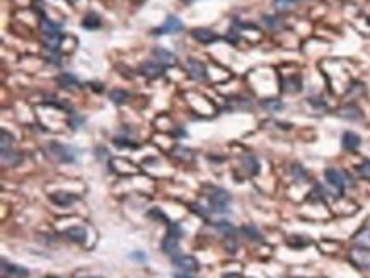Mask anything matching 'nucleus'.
Instances as JSON below:
<instances>
[{"label":"nucleus","mask_w":370,"mask_h":278,"mask_svg":"<svg viewBox=\"0 0 370 278\" xmlns=\"http://www.w3.org/2000/svg\"><path fill=\"white\" fill-rule=\"evenodd\" d=\"M350 259L356 268L370 270V248H353L350 251Z\"/></svg>","instance_id":"20e7f679"},{"label":"nucleus","mask_w":370,"mask_h":278,"mask_svg":"<svg viewBox=\"0 0 370 278\" xmlns=\"http://www.w3.org/2000/svg\"><path fill=\"white\" fill-rule=\"evenodd\" d=\"M231 195L222 188H214L208 195L210 208L215 213H227L229 212V203H231Z\"/></svg>","instance_id":"f03ea898"},{"label":"nucleus","mask_w":370,"mask_h":278,"mask_svg":"<svg viewBox=\"0 0 370 278\" xmlns=\"http://www.w3.org/2000/svg\"><path fill=\"white\" fill-rule=\"evenodd\" d=\"M273 7L278 12H287L295 7V0H273Z\"/></svg>","instance_id":"393cba45"},{"label":"nucleus","mask_w":370,"mask_h":278,"mask_svg":"<svg viewBox=\"0 0 370 278\" xmlns=\"http://www.w3.org/2000/svg\"><path fill=\"white\" fill-rule=\"evenodd\" d=\"M353 241L356 244L360 246V248H370V227L363 229V231L356 232Z\"/></svg>","instance_id":"412c9836"},{"label":"nucleus","mask_w":370,"mask_h":278,"mask_svg":"<svg viewBox=\"0 0 370 278\" xmlns=\"http://www.w3.org/2000/svg\"><path fill=\"white\" fill-rule=\"evenodd\" d=\"M29 271L22 266H17V264L9 263L7 259H2V278H9V276H16V278H28Z\"/></svg>","instance_id":"6e6552de"},{"label":"nucleus","mask_w":370,"mask_h":278,"mask_svg":"<svg viewBox=\"0 0 370 278\" xmlns=\"http://www.w3.org/2000/svg\"><path fill=\"white\" fill-rule=\"evenodd\" d=\"M179 31H183L181 19L176 16H168L164 24H162L161 28L154 29V34H176V33H179Z\"/></svg>","instance_id":"423d86ee"},{"label":"nucleus","mask_w":370,"mask_h":278,"mask_svg":"<svg viewBox=\"0 0 370 278\" xmlns=\"http://www.w3.org/2000/svg\"><path fill=\"white\" fill-rule=\"evenodd\" d=\"M215 227H217V231L222 232L225 237H234V234H236V229H234L229 222H219Z\"/></svg>","instance_id":"bb28decb"},{"label":"nucleus","mask_w":370,"mask_h":278,"mask_svg":"<svg viewBox=\"0 0 370 278\" xmlns=\"http://www.w3.org/2000/svg\"><path fill=\"white\" fill-rule=\"evenodd\" d=\"M174 278H195V276H191V275H189V273H174V275H173Z\"/></svg>","instance_id":"c9c22d12"},{"label":"nucleus","mask_w":370,"mask_h":278,"mask_svg":"<svg viewBox=\"0 0 370 278\" xmlns=\"http://www.w3.org/2000/svg\"><path fill=\"white\" fill-rule=\"evenodd\" d=\"M44 150H46V155L49 157V159L57 160V162L70 164L75 160V150L69 145H63V143L49 142L48 145L44 147Z\"/></svg>","instance_id":"f257e3e1"},{"label":"nucleus","mask_w":370,"mask_h":278,"mask_svg":"<svg viewBox=\"0 0 370 278\" xmlns=\"http://www.w3.org/2000/svg\"><path fill=\"white\" fill-rule=\"evenodd\" d=\"M222 278H242L241 273H225Z\"/></svg>","instance_id":"e433bc0d"},{"label":"nucleus","mask_w":370,"mask_h":278,"mask_svg":"<svg viewBox=\"0 0 370 278\" xmlns=\"http://www.w3.org/2000/svg\"><path fill=\"white\" fill-rule=\"evenodd\" d=\"M63 236L69 241H72V243L84 244L85 239H87V231L80 226H74V227H69L67 231H63Z\"/></svg>","instance_id":"9b49d317"},{"label":"nucleus","mask_w":370,"mask_h":278,"mask_svg":"<svg viewBox=\"0 0 370 278\" xmlns=\"http://www.w3.org/2000/svg\"><path fill=\"white\" fill-rule=\"evenodd\" d=\"M49 200H51L55 205H58V207H69V205H72L75 200H77V196L70 195V193H65V191H57L49 195Z\"/></svg>","instance_id":"2eb2a0df"},{"label":"nucleus","mask_w":370,"mask_h":278,"mask_svg":"<svg viewBox=\"0 0 370 278\" xmlns=\"http://www.w3.org/2000/svg\"><path fill=\"white\" fill-rule=\"evenodd\" d=\"M162 251L166 254H169L171 258L178 256V251H179V237L174 236H166L164 241H162Z\"/></svg>","instance_id":"dca6fc26"},{"label":"nucleus","mask_w":370,"mask_h":278,"mask_svg":"<svg viewBox=\"0 0 370 278\" xmlns=\"http://www.w3.org/2000/svg\"><path fill=\"white\" fill-rule=\"evenodd\" d=\"M358 173H360V176H362V178L370 179V160H365L363 164L358 165Z\"/></svg>","instance_id":"473e14b6"},{"label":"nucleus","mask_w":370,"mask_h":278,"mask_svg":"<svg viewBox=\"0 0 370 278\" xmlns=\"http://www.w3.org/2000/svg\"><path fill=\"white\" fill-rule=\"evenodd\" d=\"M242 165H244V169L251 174V176H254V174L259 173V162L252 154L242 155Z\"/></svg>","instance_id":"a211bd4d"},{"label":"nucleus","mask_w":370,"mask_h":278,"mask_svg":"<svg viewBox=\"0 0 370 278\" xmlns=\"http://www.w3.org/2000/svg\"><path fill=\"white\" fill-rule=\"evenodd\" d=\"M360 143H362V138L356 135V133H353V132H345V133H343L341 145H343V149H345V150L355 152L360 147Z\"/></svg>","instance_id":"f8f14e48"},{"label":"nucleus","mask_w":370,"mask_h":278,"mask_svg":"<svg viewBox=\"0 0 370 278\" xmlns=\"http://www.w3.org/2000/svg\"><path fill=\"white\" fill-rule=\"evenodd\" d=\"M367 22H368V24H370V17H368V19H367Z\"/></svg>","instance_id":"ea45409f"},{"label":"nucleus","mask_w":370,"mask_h":278,"mask_svg":"<svg viewBox=\"0 0 370 278\" xmlns=\"http://www.w3.org/2000/svg\"><path fill=\"white\" fill-rule=\"evenodd\" d=\"M87 278H102V276H87Z\"/></svg>","instance_id":"58836bf2"},{"label":"nucleus","mask_w":370,"mask_h":278,"mask_svg":"<svg viewBox=\"0 0 370 278\" xmlns=\"http://www.w3.org/2000/svg\"><path fill=\"white\" fill-rule=\"evenodd\" d=\"M39 29L43 31L44 36H49V34H58L62 33V26L60 24H55L53 21L46 19V17H41V22H39Z\"/></svg>","instance_id":"aec40b11"},{"label":"nucleus","mask_w":370,"mask_h":278,"mask_svg":"<svg viewBox=\"0 0 370 278\" xmlns=\"http://www.w3.org/2000/svg\"><path fill=\"white\" fill-rule=\"evenodd\" d=\"M324 176H326V181L329 183V185L340 193L345 191V188L348 186L350 181H351L348 174H346L345 171H340V169H336V168L326 169V171H324Z\"/></svg>","instance_id":"7ed1b4c3"},{"label":"nucleus","mask_w":370,"mask_h":278,"mask_svg":"<svg viewBox=\"0 0 370 278\" xmlns=\"http://www.w3.org/2000/svg\"><path fill=\"white\" fill-rule=\"evenodd\" d=\"M191 36H193V39H196L198 43H203V44H212V43L219 41V36H217L212 29H206V28L193 29Z\"/></svg>","instance_id":"1a4fd4ad"},{"label":"nucleus","mask_w":370,"mask_h":278,"mask_svg":"<svg viewBox=\"0 0 370 278\" xmlns=\"http://www.w3.org/2000/svg\"><path fill=\"white\" fill-rule=\"evenodd\" d=\"M302 89V80L299 75H292V77H288L283 80V86H282V91L285 92H299Z\"/></svg>","instance_id":"6ab92c4d"},{"label":"nucleus","mask_w":370,"mask_h":278,"mask_svg":"<svg viewBox=\"0 0 370 278\" xmlns=\"http://www.w3.org/2000/svg\"><path fill=\"white\" fill-rule=\"evenodd\" d=\"M338 116L343 120L356 122V120L362 118V111H360V107H356L355 104H346V106H341L340 109H338Z\"/></svg>","instance_id":"ddd939ff"},{"label":"nucleus","mask_w":370,"mask_h":278,"mask_svg":"<svg viewBox=\"0 0 370 278\" xmlns=\"http://www.w3.org/2000/svg\"><path fill=\"white\" fill-rule=\"evenodd\" d=\"M58 82L62 84V87H72V86H79L77 77H74L72 74H63L58 77Z\"/></svg>","instance_id":"a878e982"},{"label":"nucleus","mask_w":370,"mask_h":278,"mask_svg":"<svg viewBox=\"0 0 370 278\" xmlns=\"http://www.w3.org/2000/svg\"><path fill=\"white\" fill-rule=\"evenodd\" d=\"M0 135H2V142H0V147H2V150L6 149H11L12 145V140H14V137L11 135V133L7 132V130H0Z\"/></svg>","instance_id":"cd10ccee"},{"label":"nucleus","mask_w":370,"mask_h":278,"mask_svg":"<svg viewBox=\"0 0 370 278\" xmlns=\"http://www.w3.org/2000/svg\"><path fill=\"white\" fill-rule=\"evenodd\" d=\"M113 143H115L116 147H137V143H133L132 140H128V138H121V137H116L115 140H113Z\"/></svg>","instance_id":"2f4dec72"},{"label":"nucleus","mask_w":370,"mask_h":278,"mask_svg":"<svg viewBox=\"0 0 370 278\" xmlns=\"http://www.w3.org/2000/svg\"><path fill=\"white\" fill-rule=\"evenodd\" d=\"M46 278H55V276H46Z\"/></svg>","instance_id":"a19ab883"},{"label":"nucleus","mask_w":370,"mask_h":278,"mask_svg":"<svg viewBox=\"0 0 370 278\" xmlns=\"http://www.w3.org/2000/svg\"><path fill=\"white\" fill-rule=\"evenodd\" d=\"M263 106L268 111H280V109H283V102L278 101V99H268V101H265Z\"/></svg>","instance_id":"7c9ffc66"},{"label":"nucleus","mask_w":370,"mask_h":278,"mask_svg":"<svg viewBox=\"0 0 370 278\" xmlns=\"http://www.w3.org/2000/svg\"><path fill=\"white\" fill-rule=\"evenodd\" d=\"M128 97H130L128 92L123 91V89H113V91L110 92V99L118 106L125 104V102L128 101Z\"/></svg>","instance_id":"b1692460"},{"label":"nucleus","mask_w":370,"mask_h":278,"mask_svg":"<svg viewBox=\"0 0 370 278\" xmlns=\"http://www.w3.org/2000/svg\"><path fill=\"white\" fill-rule=\"evenodd\" d=\"M173 264L184 273H195L200 270V263H198V259L195 256L178 254V256H173Z\"/></svg>","instance_id":"39448f33"},{"label":"nucleus","mask_w":370,"mask_h":278,"mask_svg":"<svg viewBox=\"0 0 370 278\" xmlns=\"http://www.w3.org/2000/svg\"><path fill=\"white\" fill-rule=\"evenodd\" d=\"M22 160L21 154H17V152L11 150V149H6L2 150V165L4 168H14Z\"/></svg>","instance_id":"f3484780"},{"label":"nucleus","mask_w":370,"mask_h":278,"mask_svg":"<svg viewBox=\"0 0 370 278\" xmlns=\"http://www.w3.org/2000/svg\"><path fill=\"white\" fill-rule=\"evenodd\" d=\"M60 44H62V33L44 36V46H46L48 50L57 51L58 48H60Z\"/></svg>","instance_id":"4be33fe9"},{"label":"nucleus","mask_w":370,"mask_h":278,"mask_svg":"<svg viewBox=\"0 0 370 278\" xmlns=\"http://www.w3.org/2000/svg\"><path fill=\"white\" fill-rule=\"evenodd\" d=\"M242 232H244V234H246L247 237H249V239H252V241H261V239H263V237H261V234H259L258 229H254L252 226L242 227Z\"/></svg>","instance_id":"c85d7f7f"},{"label":"nucleus","mask_w":370,"mask_h":278,"mask_svg":"<svg viewBox=\"0 0 370 278\" xmlns=\"http://www.w3.org/2000/svg\"><path fill=\"white\" fill-rule=\"evenodd\" d=\"M292 171H293V176L295 178H305V171L300 168V165H293Z\"/></svg>","instance_id":"72a5a7b5"},{"label":"nucleus","mask_w":370,"mask_h":278,"mask_svg":"<svg viewBox=\"0 0 370 278\" xmlns=\"http://www.w3.org/2000/svg\"><path fill=\"white\" fill-rule=\"evenodd\" d=\"M82 26L85 29H97L101 26V17H99L96 12H89L85 16V19L82 21Z\"/></svg>","instance_id":"5701e85b"},{"label":"nucleus","mask_w":370,"mask_h":278,"mask_svg":"<svg viewBox=\"0 0 370 278\" xmlns=\"http://www.w3.org/2000/svg\"><path fill=\"white\" fill-rule=\"evenodd\" d=\"M184 4H189V2H196V0H183Z\"/></svg>","instance_id":"4c0bfd02"},{"label":"nucleus","mask_w":370,"mask_h":278,"mask_svg":"<svg viewBox=\"0 0 370 278\" xmlns=\"http://www.w3.org/2000/svg\"><path fill=\"white\" fill-rule=\"evenodd\" d=\"M152 57L155 58L157 64H161L162 67H174L178 64V57L174 53H171L169 50H164V48H154L152 50Z\"/></svg>","instance_id":"0eeeda50"},{"label":"nucleus","mask_w":370,"mask_h":278,"mask_svg":"<svg viewBox=\"0 0 370 278\" xmlns=\"http://www.w3.org/2000/svg\"><path fill=\"white\" fill-rule=\"evenodd\" d=\"M188 72H189V77L195 79V80L206 79V67L198 60H189L188 62Z\"/></svg>","instance_id":"4468645a"},{"label":"nucleus","mask_w":370,"mask_h":278,"mask_svg":"<svg viewBox=\"0 0 370 278\" xmlns=\"http://www.w3.org/2000/svg\"><path fill=\"white\" fill-rule=\"evenodd\" d=\"M168 236H174V237H179L181 239L183 237V229L179 224H174V222H169L168 224Z\"/></svg>","instance_id":"c756f323"},{"label":"nucleus","mask_w":370,"mask_h":278,"mask_svg":"<svg viewBox=\"0 0 370 278\" xmlns=\"http://www.w3.org/2000/svg\"><path fill=\"white\" fill-rule=\"evenodd\" d=\"M130 258L138 259V261H145V259H147V254H145V253H140V251H135V253L130 254Z\"/></svg>","instance_id":"f704fd0d"},{"label":"nucleus","mask_w":370,"mask_h":278,"mask_svg":"<svg viewBox=\"0 0 370 278\" xmlns=\"http://www.w3.org/2000/svg\"><path fill=\"white\" fill-rule=\"evenodd\" d=\"M140 74L145 75L147 79H157L164 74V67L157 62H145L140 65Z\"/></svg>","instance_id":"9d476101"}]
</instances>
